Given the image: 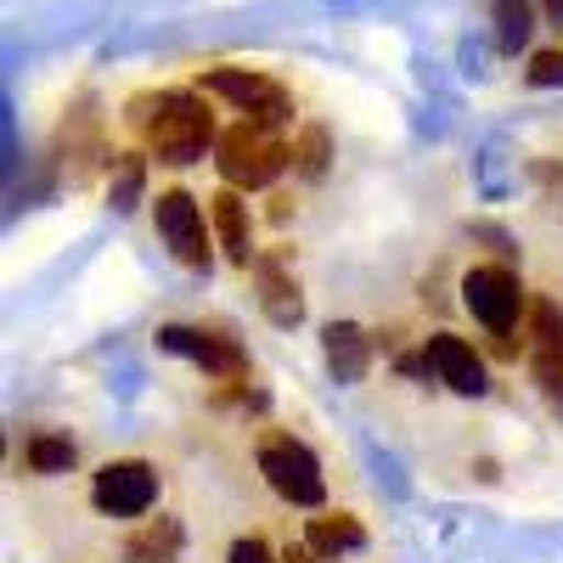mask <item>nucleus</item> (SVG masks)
I'll return each instance as SVG.
<instances>
[{
    "label": "nucleus",
    "mask_w": 563,
    "mask_h": 563,
    "mask_svg": "<svg viewBox=\"0 0 563 563\" xmlns=\"http://www.w3.org/2000/svg\"><path fill=\"white\" fill-rule=\"evenodd\" d=\"M147 141H153L158 164H192L214 141V119H209V108L198 97L169 90V97H158V119L147 124Z\"/></svg>",
    "instance_id": "1"
},
{
    "label": "nucleus",
    "mask_w": 563,
    "mask_h": 563,
    "mask_svg": "<svg viewBox=\"0 0 563 563\" xmlns=\"http://www.w3.org/2000/svg\"><path fill=\"white\" fill-rule=\"evenodd\" d=\"M288 158H294V153L282 147L271 130H260V124H249V119H243L238 130H225L220 147H214L220 175H225L231 186H249V192H254V186H271Z\"/></svg>",
    "instance_id": "2"
},
{
    "label": "nucleus",
    "mask_w": 563,
    "mask_h": 563,
    "mask_svg": "<svg viewBox=\"0 0 563 563\" xmlns=\"http://www.w3.org/2000/svg\"><path fill=\"white\" fill-rule=\"evenodd\" d=\"M260 474L271 479V490L282 501H294V507H321V496H327L321 462L288 434H265L260 440Z\"/></svg>",
    "instance_id": "3"
},
{
    "label": "nucleus",
    "mask_w": 563,
    "mask_h": 563,
    "mask_svg": "<svg viewBox=\"0 0 563 563\" xmlns=\"http://www.w3.org/2000/svg\"><path fill=\"white\" fill-rule=\"evenodd\" d=\"M203 90H214V97H225V102H238L249 113V124H260V130H271V124H282V119L294 113L288 90H282L276 79H265V74H249V68H209L203 74Z\"/></svg>",
    "instance_id": "4"
},
{
    "label": "nucleus",
    "mask_w": 563,
    "mask_h": 563,
    "mask_svg": "<svg viewBox=\"0 0 563 563\" xmlns=\"http://www.w3.org/2000/svg\"><path fill=\"white\" fill-rule=\"evenodd\" d=\"M462 299H467V310H474V316L490 327V333H512V321H519V305H525L519 276L501 271V265H479V271H467Z\"/></svg>",
    "instance_id": "5"
},
{
    "label": "nucleus",
    "mask_w": 563,
    "mask_h": 563,
    "mask_svg": "<svg viewBox=\"0 0 563 563\" xmlns=\"http://www.w3.org/2000/svg\"><path fill=\"white\" fill-rule=\"evenodd\" d=\"M158 501V474L147 462H108L97 474V507L113 519H141Z\"/></svg>",
    "instance_id": "6"
},
{
    "label": "nucleus",
    "mask_w": 563,
    "mask_h": 563,
    "mask_svg": "<svg viewBox=\"0 0 563 563\" xmlns=\"http://www.w3.org/2000/svg\"><path fill=\"white\" fill-rule=\"evenodd\" d=\"M158 214V231H164V243L175 249L180 265H192V271H209V238H203V209L186 198V192H158L153 203Z\"/></svg>",
    "instance_id": "7"
},
{
    "label": "nucleus",
    "mask_w": 563,
    "mask_h": 563,
    "mask_svg": "<svg viewBox=\"0 0 563 563\" xmlns=\"http://www.w3.org/2000/svg\"><path fill=\"white\" fill-rule=\"evenodd\" d=\"M422 355H429V366L440 372V384H451L456 395H485V366H479V355L467 350L462 339H451V333H434Z\"/></svg>",
    "instance_id": "8"
},
{
    "label": "nucleus",
    "mask_w": 563,
    "mask_h": 563,
    "mask_svg": "<svg viewBox=\"0 0 563 563\" xmlns=\"http://www.w3.org/2000/svg\"><path fill=\"white\" fill-rule=\"evenodd\" d=\"M158 344L169 350V355H192L198 366H209V372H243V350L231 344V339H214V333H192V327H164L158 333Z\"/></svg>",
    "instance_id": "9"
},
{
    "label": "nucleus",
    "mask_w": 563,
    "mask_h": 563,
    "mask_svg": "<svg viewBox=\"0 0 563 563\" xmlns=\"http://www.w3.org/2000/svg\"><path fill=\"white\" fill-rule=\"evenodd\" d=\"M327 366L339 372V384H355L361 378V372H366V339H361V327H350V321L327 327Z\"/></svg>",
    "instance_id": "10"
},
{
    "label": "nucleus",
    "mask_w": 563,
    "mask_h": 563,
    "mask_svg": "<svg viewBox=\"0 0 563 563\" xmlns=\"http://www.w3.org/2000/svg\"><path fill=\"white\" fill-rule=\"evenodd\" d=\"M260 305H265V316L276 321V327H294L299 316H305V305H299V288L288 276H282V265H260Z\"/></svg>",
    "instance_id": "11"
},
{
    "label": "nucleus",
    "mask_w": 563,
    "mask_h": 563,
    "mask_svg": "<svg viewBox=\"0 0 563 563\" xmlns=\"http://www.w3.org/2000/svg\"><path fill=\"white\" fill-rule=\"evenodd\" d=\"M305 547H310L316 558H339V552H355V547H366V530H361V519L339 512V519H316V525L305 530Z\"/></svg>",
    "instance_id": "12"
},
{
    "label": "nucleus",
    "mask_w": 563,
    "mask_h": 563,
    "mask_svg": "<svg viewBox=\"0 0 563 563\" xmlns=\"http://www.w3.org/2000/svg\"><path fill=\"white\" fill-rule=\"evenodd\" d=\"M214 225H220V243H225L231 265H249L254 260V249H249V209H243L238 192H220L214 198Z\"/></svg>",
    "instance_id": "13"
},
{
    "label": "nucleus",
    "mask_w": 563,
    "mask_h": 563,
    "mask_svg": "<svg viewBox=\"0 0 563 563\" xmlns=\"http://www.w3.org/2000/svg\"><path fill=\"white\" fill-rule=\"evenodd\" d=\"M180 552V525L175 519H158L141 536H130V563H175Z\"/></svg>",
    "instance_id": "14"
},
{
    "label": "nucleus",
    "mask_w": 563,
    "mask_h": 563,
    "mask_svg": "<svg viewBox=\"0 0 563 563\" xmlns=\"http://www.w3.org/2000/svg\"><path fill=\"white\" fill-rule=\"evenodd\" d=\"M23 462L34 467V474H68L74 467V440L68 434H34L23 445Z\"/></svg>",
    "instance_id": "15"
},
{
    "label": "nucleus",
    "mask_w": 563,
    "mask_h": 563,
    "mask_svg": "<svg viewBox=\"0 0 563 563\" xmlns=\"http://www.w3.org/2000/svg\"><path fill=\"white\" fill-rule=\"evenodd\" d=\"M530 29H536L530 0H496V40H501V52H519V45L530 40Z\"/></svg>",
    "instance_id": "16"
},
{
    "label": "nucleus",
    "mask_w": 563,
    "mask_h": 563,
    "mask_svg": "<svg viewBox=\"0 0 563 563\" xmlns=\"http://www.w3.org/2000/svg\"><path fill=\"white\" fill-rule=\"evenodd\" d=\"M294 164H299V175H310V180L327 169V130H321V124H310V130L294 141Z\"/></svg>",
    "instance_id": "17"
},
{
    "label": "nucleus",
    "mask_w": 563,
    "mask_h": 563,
    "mask_svg": "<svg viewBox=\"0 0 563 563\" xmlns=\"http://www.w3.org/2000/svg\"><path fill=\"white\" fill-rule=\"evenodd\" d=\"M530 327H536V344H541L547 355H563V310H558L552 299H541V305H536Z\"/></svg>",
    "instance_id": "18"
},
{
    "label": "nucleus",
    "mask_w": 563,
    "mask_h": 563,
    "mask_svg": "<svg viewBox=\"0 0 563 563\" xmlns=\"http://www.w3.org/2000/svg\"><path fill=\"white\" fill-rule=\"evenodd\" d=\"M536 384H541V395L552 400V411H563V355H536Z\"/></svg>",
    "instance_id": "19"
},
{
    "label": "nucleus",
    "mask_w": 563,
    "mask_h": 563,
    "mask_svg": "<svg viewBox=\"0 0 563 563\" xmlns=\"http://www.w3.org/2000/svg\"><path fill=\"white\" fill-rule=\"evenodd\" d=\"M530 85H563V52H536L530 57Z\"/></svg>",
    "instance_id": "20"
},
{
    "label": "nucleus",
    "mask_w": 563,
    "mask_h": 563,
    "mask_svg": "<svg viewBox=\"0 0 563 563\" xmlns=\"http://www.w3.org/2000/svg\"><path fill=\"white\" fill-rule=\"evenodd\" d=\"M135 192H141V158L124 164V175H119V186H113V209H130Z\"/></svg>",
    "instance_id": "21"
},
{
    "label": "nucleus",
    "mask_w": 563,
    "mask_h": 563,
    "mask_svg": "<svg viewBox=\"0 0 563 563\" xmlns=\"http://www.w3.org/2000/svg\"><path fill=\"white\" fill-rule=\"evenodd\" d=\"M231 563H276L260 541H238V547H231Z\"/></svg>",
    "instance_id": "22"
},
{
    "label": "nucleus",
    "mask_w": 563,
    "mask_h": 563,
    "mask_svg": "<svg viewBox=\"0 0 563 563\" xmlns=\"http://www.w3.org/2000/svg\"><path fill=\"white\" fill-rule=\"evenodd\" d=\"M541 7H547V18H552V29L563 34V0H541Z\"/></svg>",
    "instance_id": "23"
},
{
    "label": "nucleus",
    "mask_w": 563,
    "mask_h": 563,
    "mask_svg": "<svg viewBox=\"0 0 563 563\" xmlns=\"http://www.w3.org/2000/svg\"><path fill=\"white\" fill-rule=\"evenodd\" d=\"M288 563H321V558H316L310 547H299V552H288Z\"/></svg>",
    "instance_id": "24"
}]
</instances>
